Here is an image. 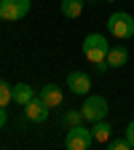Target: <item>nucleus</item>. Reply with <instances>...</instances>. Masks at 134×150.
Segmentation results:
<instances>
[{
  "instance_id": "obj_14",
  "label": "nucleus",
  "mask_w": 134,
  "mask_h": 150,
  "mask_svg": "<svg viewBox=\"0 0 134 150\" xmlns=\"http://www.w3.org/2000/svg\"><path fill=\"white\" fill-rule=\"evenodd\" d=\"M83 121H86L83 110H72V112H67V115L62 118V123H65V126H70V129H72V126H81Z\"/></svg>"
},
{
  "instance_id": "obj_2",
  "label": "nucleus",
  "mask_w": 134,
  "mask_h": 150,
  "mask_svg": "<svg viewBox=\"0 0 134 150\" xmlns=\"http://www.w3.org/2000/svg\"><path fill=\"white\" fill-rule=\"evenodd\" d=\"M107 32L116 35L118 40H126V38H134V16L118 11L107 19Z\"/></svg>"
},
{
  "instance_id": "obj_17",
  "label": "nucleus",
  "mask_w": 134,
  "mask_h": 150,
  "mask_svg": "<svg viewBox=\"0 0 134 150\" xmlns=\"http://www.w3.org/2000/svg\"><path fill=\"white\" fill-rule=\"evenodd\" d=\"M3 126H6V110L0 107V129H3Z\"/></svg>"
},
{
  "instance_id": "obj_15",
  "label": "nucleus",
  "mask_w": 134,
  "mask_h": 150,
  "mask_svg": "<svg viewBox=\"0 0 134 150\" xmlns=\"http://www.w3.org/2000/svg\"><path fill=\"white\" fill-rule=\"evenodd\" d=\"M107 145H110V150H131V142L129 139H113Z\"/></svg>"
},
{
  "instance_id": "obj_18",
  "label": "nucleus",
  "mask_w": 134,
  "mask_h": 150,
  "mask_svg": "<svg viewBox=\"0 0 134 150\" xmlns=\"http://www.w3.org/2000/svg\"><path fill=\"white\" fill-rule=\"evenodd\" d=\"M86 3H97V0H86Z\"/></svg>"
},
{
  "instance_id": "obj_12",
  "label": "nucleus",
  "mask_w": 134,
  "mask_h": 150,
  "mask_svg": "<svg viewBox=\"0 0 134 150\" xmlns=\"http://www.w3.org/2000/svg\"><path fill=\"white\" fill-rule=\"evenodd\" d=\"M32 97H35V94H32V86H27V83H16V86H13V102H16V105L24 107Z\"/></svg>"
},
{
  "instance_id": "obj_8",
  "label": "nucleus",
  "mask_w": 134,
  "mask_h": 150,
  "mask_svg": "<svg viewBox=\"0 0 134 150\" xmlns=\"http://www.w3.org/2000/svg\"><path fill=\"white\" fill-rule=\"evenodd\" d=\"M38 97H40V99H43V102L54 110V107H59V105H62L65 94H62V88L56 86V83H46V86L40 88V94H38Z\"/></svg>"
},
{
  "instance_id": "obj_5",
  "label": "nucleus",
  "mask_w": 134,
  "mask_h": 150,
  "mask_svg": "<svg viewBox=\"0 0 134 150\" xmlns=\"http://www.w3.org/2000/svg\"><path fill=\"white\" fill-rule=\"evenodd\" d=\"M83 115H86V121H102V118H107V99L105 97H86V102H83Z\"/></svg>"
},
{
  "instance_id": "obj_4",
  "label": "nucleus",
  "mask_w": 134,
  "mask_h": 150,
  "mask_svg": "<svg viewBox=\"0 0 134 150\" xmlns=\"http://www.w3.org/2000/svg\"><path fill=\"white\" fill-rule=\"evenodd\" d=\"M91 145H94V137H91L89 129H83V126L67 129V139H65V147L67 150H89Z\"/></svg>"
},
{
  "instance_id": "obj_13",
  "label": "nucleus",
  "mask_w": 134,
  "mask_h": 150,
  "mask_svg": "<svg viewBox=\"0 0 134 150\" xmlns=\"http://www.w3.org/2000/svg\"><path fill=\"white\" fill-rule=\"evenodd\" d=\"M13 102V86H8L6 81H0V107H8Z\"/></svg>"
},
{
  "instance_id": "obj_10",
  "label": "nucleus",
  "mask_w": 134,
  "mask_h": 150,
  "mask_svg": "<svg viewBox=\"0 0 134 150\" xmlns=\"http://www.w3.org/2000/svg\"><path fill=\"white\" fill-rule=\"evenodd\" d=\"M83 6H86V0H62V13L67 16V19H78L81 13H83Z\"/></svg>"
},
{
  "instance_id": "obj_3",
  "label": "nucleus",
  "mask_w": 134,
  "mask_h": 150,
  "mask_svg": "<svg viewBox=\"0 0 134 150\" xmlns=\"http://www.w3.org/2000/svg\"><path fill=\"white\" fill-rule=\"evenodd\" d=\"M30 11V0H0V19L3 22H19Z\"/></svg>"
},
{
  "instance_id": "obj_19",
  "label": "nucleus",
  "mask_w": 134,
  "mask_h": 150,
  "mask_svg": "<svg viewBox=\"0 0 134 150\" xmlns=\"http://www.w3.org/2000/svg\"><path fill=\"white\" fill-rule=\"evenodd\" d=\"M107 3H113V0H107Z\"/></svg>"
},
{
  "instance_id": "obj_9",
  "label": "nucleus",
  "mask_w": 134,
  "mask_h": 150,
  "mask_svg": "<svg viewBox=\"0 0 134 150\" xmlns=\"http://www.w3.org/2000/svg\"><path fill=\"white\" fill-rule=\"evenodd\" d=\"M126 62H129L126 46H110V51H107V64L110 67H123Z\"/></svg>"
},
{
  "instance_id": "obj_16",
  "label": "nucleus",
  "mask_w": 134,
  "mask_h": 150,
  "mask_svg": "<svg viewBox=\"0 0 134 150\" xmlns=\"http://www.w3.org/2000/svg\"><path fill=\"white\" fill-rule=\"evenodd\" d=\"M126 139L131 142V150H134V121H131V123L126 126Z\"/></svg>"
},
{
  "instance_id": "obj_20",
  "label": "nucleus",
  "mask_w": 134,
  "mask_h": 150,
  "mask_svg": "<svg viewBox=\"0 0 134 150\" xmlns=\"http://www.w3.org/2000/svg\"><path fill=\"white\" fill-rule=\"evenodd\" d=\"M0 81H3V78H0Z\"/></svg>"
},
{
  "instance_id": "obj_7",
  "label": "nucleus",
  "mask_w": 134,
  "mask_h": 150,
  "mask_svg": "<svg viewBox=\"0 0 134 150\" xmlns=\"http://www.w3.org/2000/svg\"><path fill=\"white\" fill-rule=\"evenodd\" d=\"M67 86H70L72 94H89V88H91V78H89L86 72H81V70H72V72L67 75Z\"/></svg>"
},
{
  "instance_id": "obj_1",
  "label": "nucleus",
  "mask_w": 134,
  "mask_h": 150,
  "mask_svg": "<svg viewBox=\"0 0 134 150\" xmlns=\"http://www.w3.org/2000/svg\"><path fill=\"white\" fill-rule=\"evenodd\" d=\"M107 51H110V43L105 40L102 35H97V32L86 35V40H83V56H86L91 64L107 62Z\"/></svg>"
},
{
  "instance_id": "obj_11",
  "label": "nucleus",
  "mask_w": 134,
  "mask_h": 150,
  "mask_svg": "<svg viewBox=\"0 0 134 150\" xmlns=\"http://www.w3.org/2000/svg\"><path fill=\"white\" fill-rule=\"evenodd\" d=\"M110 123L102 118V121H94V129H91V137H94V142H110Z\"/></svg>"
},
{
  "instance_id": "obj_6",
  "label": "nucleus",
  "mask_w": 134,
  "mask_h": 150,
  "mask_svg": "<svg viewBox=\"0 0 134 150\" xmlns=\"http://www.w3.org/2000/svg\"><path fill=\"white\" fill-rule=\"evenodd\" d=\"M48 110H51V107H48L40 97H32V99L24 105V115H27L32 123H43V121L48 118Z\"/></svg>"
}]
</instances>
